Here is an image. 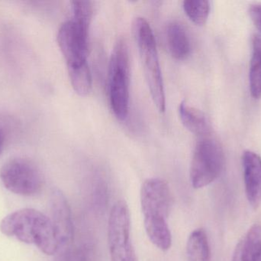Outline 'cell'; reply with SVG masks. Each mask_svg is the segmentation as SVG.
<instances>
[{
    "instance_id": "cell-1",
    "label": "cell",
    "mask_w": 261,
    "mask_h": 261,
    "mask_svg": "<svg viewBox=\"0 0 261 261\" xmlns=\"http://www.w3.org/2000/svg\"><path fill=\"white\" fill-rule=\"evenodd\" d=\"M140 199L147 237L158 249L168 251L172 245V235L167 219L173 206L168 184L160 178L147 179L141 186Z\"/></svg>"
},
{
    "instance_id": "cell-2",
    "label": "cell",
    "mask_w": 261,
    "mask_h": 261,
    "mask_svg": "<svg viewBox=\"0 0 261 261\" xmlns=\"http://www.w3.org/2000/svg\"><path fill=\"white\" fill-rule=\"evenodd\" d=\"M0 231L8 237L35 245L47 255H54L60 249L51 219L33 208H23L8 215L0 223Z\"/></svg>"
},
{
    "instance_id": "cell-3",
    "label": "cell",
    "mask_w": 261,
    "mask_h": 261,
    "mask_svg": "<svg viewBox=\"0 0 261 261\" xmlns=\"http://www.w3.org/2000/svg\"><path fill=\"white\" fill-rule=\"evenodd\" d=\"M133 32L152 101L160 112H164L166 102L164 81L153 30L145 18L138 17L134 21Z\"/></svg>"
},
{
    "instance_id": "cell-4",
    "label": "cell",
    "mask_w": 261,
    "mask_h": 261,
    "mask_svg": "<svg viewBox=\"0 0 261 261\" xmlns=\"http://www.w3.org/2000/svg\"><path fill=\"white\" fill-rule=\"evenodd\" d=\"M130 60L124 38L116 41L109 66V95L115 116L125 121L129 110Z\"/></svg>"
},
{
    "instance_id": "cell-5",
    "label": "cell",
    "mask_w": 261,
    "mask_h": 261,
    "mask_svg": "<svg viewBox=\"0 0 261 261\" xmlns=\"http://www.w3.org/2000/svg\"><path fill=\"white\" fill-rule=\"evenodd\" d=\"M225 156L217 141L202 137L193 152L190 167V182L196 189L210 185L219 178L223 170Z\"/></svg>"
},
{
    "instance_id": "cell-6",
    "label": "cell",
    "mask_w": 261,
    "mask_h": 261,
    "mask_svg": "<svg viewBox=\"0 0 261 261\" xmlns=\"http://www.w3.org/2000/svg\"><path fill=\"white\" fill-rule=\"evenodd\" d=\"M91 19L73 16L61 25L58 43L67 62V70L88 64V32Z\"/></svg>"
},
{
    "instance_id": "cell-7",
    "label": "cell",
    "mask_w": 261,
    "mask_h": 261,
    "mask_svg": "<svg viewBox=\"0 0 261 261\" xmlns=\"http://www.w3.org/2000/svg\"><path fill=\"white\" fill-rule=\"evenodd\" d=\"M108 245L111 261H138L130 235L129 208L123 200L118 201L110 211Z\"/></svg>"
},
{
    "instance_id": "cell-8",
    "label": "cell",
    "mask_w": 261,
    "mask_h": 261,
    "mask_svg": "<svg viewBox=\"0 0 261 261\" xmlns=\"http://www.w3.org/2000/svg\"><path fill=\"white\" fill-rule=\"evenodd\" d=\"M0 179L6 188L19 196H36L43 186V179L36 165L25 159L8 161L0 170Z\"/></svg>"
},
{
    "instance_id": "cell-9",
    "label": "cell",
    "mask_w": 261,
    "mask_h": 261,
    "mask_svg": "<svg viewBox=\"0 0 261 261\" xmlns=\"http://www.w3.org/2000/svg\"><path fill=\"white\" fill-rule=\"evenodd\" d=\"M50 204L51 222L58 236L60 249L68 248L73 243L74 228L67 198L61 190L55 188L50 195Z\"/></svg>"
},
{
    "instance_id": "cell-10",
    "label": "cell",
    "mask_w": 261,
    "mask_h": 261,
    "mask_svg": "<svg viewBox=\"0 0 261 261\" xmlns=\"http://www.w3.org/2000/svg\"><path fill=\"white\" fill-rule=\"evenodd\" d=\"M242 165L247 199L251 206L257 209L261 204V157L246 150L242 155Z\"/></svg>"
},
{
    "instance_id": "cell-11",
    "label": "cell",
    "mask_w": 261,
    "mask_h": 261,
    "mask_svg": "<svg viewBox=\"0 0 261 261\" xmlns=\"http://www.w3.org/2000/svg\"><path fill=\"white\" fill-rule=\"evenodd\" d=\"M166 33L167 48L171 56L178 61L187 59L191 52V44L185 28L180 23L173 21L167 26Z\"/></svg>"
},
{
    "instance_id": "cell-12",
    "label": "cell",
    "mask_w": 261,
    "mask_h": 261,
    "mask_svg": "<svg viewBox=\"0 0 261 261\" xmlns=\"http://www.w3.org/2000/svg\"><path fill=\"white\" fill-rule=\"evenodd\" d=\"M179 115L182 125L196 136H203L210 132L208 121L201 110L182 101L179 106Z\"/></svg>"
},
{
    "instance_id": "cell-13",
    "label": "cell",
    "mask_w": 261,
    "mask_h": 261,
    "mask_svg": "<svg viewBox=\"0 0 261 261\" xmlns=\"http://www.w3.org/2000/svg\"><path fill=\"white\" fill-rule=\"evenodd\" d=\"M188 261H210L211 251L208 235L203 228L192 231L187 244Z\"/></svg>"
},
{
    "instance_id": "cell-14",
    "label": "cell",
    "mask_w": 261,
    "mask_h": 261,
    "mask_svg": "<svg viewBox=\"0 0 261 261\" xmlns=\"http://www.w3.org/2000/svg\"><path fill=\"white\" fill-rule=\"evenodd\" d=\"M252 56L250 62L249 88L251 97L261 98V37L254 35L252 39Z\"/></svg>"
},
{
    "instance_id": "cell-15",
    "label": "cell",
    "mask_w": 261,
    "mask_h": 261,
    "mask_svg": "<svg viewBox=\"0 0 261 261\" xmlns=\"http://www.w3.org/2000/svg\"><path fill=\"white\" fill-rule=\"evenodd\" d=\"M72 87L80 96L85 97L92 90V75L89 64L68 70Z\"/></svg>"
},
{
    "instance_id": "cell-16",
    "label": "cell",
    "mask_w": 261,
    "mask_h": 261,
    "mask_svg": "<svg viewBox=\"0 0 261 261\" xmlns=\"http://www.w3.org/2000/svg\"><path fill=\"white\" fill-rule=\"evenodd\" d=\"M184 12L197 26H203L210 13V3L207 0H187L182 3Z\"/></svg>"
},
{
    "instance_id": "cell-17",
    "label": "cell",
    "mask_w": 261,
    "mask_h": 261,
    "mask_svg": "<svg viewBox=\"0 0 261 261\" xmlns=\"http://www.w3.org/2000/svg\"><path fill=\"white\" fill-rule=\"evenodd\" d=\"M243 242L253 261H260L261 223H255L251 227Z\"/></svg>"
},
{
    "instance_id": "cell-18",
    "label": "cell",
    "mask_w": 261,
    "mask_h": 261,
    "mask_svg": "<svg viewBox=\"0 0 261 261\" xmlns=\"http://www.w3.org/2000/svg\"><path fill=\"white\" fill-rule=\"evenodd\" d=\"M89 251L85 248H68L61 249L55 261H88Z\"/></svg>"
},
{
    "instance_id": "cell-19",
    "label": "cell",
    "mask_w": 261,
    "mask_h": 261,
    "mask_svg": "<svg viewBox=\"0 0 261 261\" xmlns=\"http://www.w3.org/2000/svg\"><path fill=\"white\" fill-rule=\"evenodd\" d=\"M232 261H253L251 256L248 254L246 248H245L243 239L240 241L236 246Z\"/></svg>"
},
{
    "instance_id": "cell-20",
    "label": "cell",
    "mask_w": 261,
    "mask_h": 261,
    "mask_svg": "<svg viewBox=\"0 0 261 261\" xmlns=\"http://www.w3.org/2000/svg\"><path fill=\"white\" fill-rule=\"evenodd\" d=\"M249 15L254 26L261 33V4H253L249 7Z\"/></svg>"
},
{
    "instance_id": "cell-21",
    "label": "cell",
    "mask_w": 261,
    "mask_h": 261,
    "mask_svg": "<svg viewBox=\"0 0 261 261\" xmlns=\"http://www.w3.org/2000/svg\"><path fill=\"white\" fill-rule=\"evenodd\" d=\"M3 146H4V136H3V132L0 130V154L3 152Z\"/></svg>"
},
{
    "instance_id": "cell-22",
    "label": "cell",
    "mask_w": 261,
    "mask_h": 261,
    "mask_svg": "<svg viewBox=\"0 0 261 261\" xmlns=\"http://www.w3.org/2000/svg\"><path fill=\"white\" fill-rule=\"evenodd\" d=\"M261 261V260H260Z\"/></svg>"
}]
</instances>
